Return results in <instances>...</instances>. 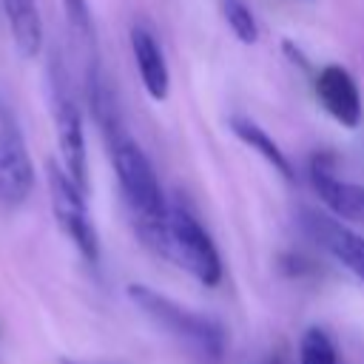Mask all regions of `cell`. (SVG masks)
<instances>
[{"label":"cell","mask_w":364,"mask_h":364,"mask_svg":"<svg viewBox=\"0 0 364 364\" xmlns=\"http://www.w3.org/2000/svg\"><path fill=\"white\" fill-rule=\"evenodd\" d=\"M230 131L236 134L239 142H245V145L253 148L267 165H273L284 179H293V165H290L287 154L282 151V145H279V142H276L259 122H253L250 117L236 114V117H230Z\"/></svg>","instance_id":"7c38bea8"},{"label":"cell","mask_w":364,"mask_h":364,"mask_svg":"<svg viewBox=\"0 0 364 364\" xmlns=\"http://www.w3.org/2000/svg\"><path fill=\"white\" fill-rule=\"evenodd\" d=\"M316 97L324 111L344 128H355L361 122V91L353 74L344 65H324L316 74Z\"/></svg>","instance_id":"9c48e42d"},{"label":"cell","mask_w":364,"mask_h":364,"mask_svg":"<svg viewBox=\"0 0 364 364\" xmlns=\"http://www.w3.org/2000/svg\"><path fill=\"white\" fill-rule=\"evenodd\" d=\"M0 3H3V14L20 57L26 60L37 57L43 48V20H40L37 0H0Z\"/></svg>","instance_id":"8fae6325"},{"label":"cell","mask_w":364,"mask_h":364,"mask_svg":"<svg viewBox=\"0 0 364 364\" xmlns=\"http://www.w3.org/2000/svg\"><path fill=\"white\" fill-rule=\"evenodd\" d=\"M299 364H338L336 341L321 327H307L299 341Z\"/></svg>","instance_id":"4fadbf2b"},{"label":"cell","mask_w":364,"mask_h":364,"mask_svg":"<svg viewBox=\"0 0 364 364\" xmlns=\"http://www.w3.org/2000/svg\"><path fill=\"white\" fill-rule=\"evenodd\" d=\"M108 148H111V165H114V173L119 182V193L134 219V228H136L139 239L154 250L171 202L165 199V191L159 185V176H156L148 154L128 136V131L108 136Z\"/></svg>","instance_id":"6da1fadb"},{"label":"cell","mask_w":364,"mask_h":364,"mask_svg":"<svg viewBox=\"0 0 364 364\" xmlns=\"http://www.w3.org/2000/svg\"><path fill=\"white\" fill-rule=\"evenodd\" d=\"M301 225L318 247H324L341 267H347L355 279L364 282V233H358V230L347 228L341 219L318 213V210H304Z\"/></svg>","instance_id":"52a82bcc"},{"label":"cell","mask_w":364,"mask_h":364,"mask_svg":"<svg viewBox=\"0 0 364 364\" xmlns=\"http://www.w3.org/2000/svg\"><path fill=\"white\" fill-rule=\"evenodd\" d=\"M154 250L173 264H179L185 273H191L196 282L213 287L222 279V259L210 239V233L202 228V222L185 208L171 202L162 233L154 245Z\"/></svg>","instance_id":"7a4b0ae2"},{"label":"cell","mask_w":364,"mask_h":364,"mask_svg":"<svg viewBox=\"0 0 364 364\" xmlns=\"http://www.w3.org/2000/svg\"><path fill=\"white\" fill-rule=\"evenodd\" d=\"M54 128H57L63 171L74 179L80 191H88V151H85L82 111L63 80H57L54 85Z\"/></svg>","instance_id":"8992f818"},{"label":"cell","mask_w":364,"mask_h":364,"mask_svg":"<svg viewBox=\"0 0 364 364\" xmlns=\"http://www.w3.org/2000/svg\"><path fill=\"white\" fill-rule=\"evenodd\" d=\"M131 51H134V63H136V71H139V80H142L148 97L165 100L171 91V71H168L165 51L159 46V40L154 37V31L145 26H134L131 28Z\"/></svg>","instance_id":"30bf717a"},{"label":"cell","mask_w":364,"mask_h":364,"mask_svg":"<svg viewBox=\"0 0 364 364\" xmlns=\"http://www.w3.org/2000/svg\"><path fill=\"white\" fill-rule=\"evenodd\" d=\"M63 11H65V20L74 31V37L91 51H94V20H91V9H88V0H63Z\"/></svg>","instance_id":"9a60e30c"},{"label":"cell","mask_w":364,"mask_h":364,"mask_svg":"<svg viewBox=\"0 0 364 364\" xmlns=\"http://www.w3.org/2000/svg\"><path fill=\"white\" fill-rule=\"evenodd\" d=\"M34 188V165L17 114L0 100V205L17 208Z\"/></svg>","instance_id":"5b68a950"},{"label":"cell","mask_w":364,"mask_h":364,"mask_svg":"<svg viewBox=\"0 0 364 364\" xmlns=\"http://www.w3.org/2000/svg\"><path fill=\"white\" fill-rule=\"evenodd\" d=\"M63 364H80V361H63Z\"/></svg>","instance_id":"2e32d148"},{"label":"cell","mask_w":364,"mask_h":364,"mask_svg":"<svg viewBox=\"0 0 364 364\" xmlns=\"http://www.w3.org/2000/svg\"><path fill=\"white\" fill-rule=\"evenodd\" d=\"M128 296L154 324H159L165 333H171L173 338H179L191 350H196V353H202L208 358H219L222 355L225 333L213 318H208V316H202V313H196V310H191V307H185V304H179V301L145 287V284H131Z\"/></svg>","instance_id":"3957f363"},{"label":"cell","mask_w":364,"mask_h":364,"mask_svg":"<svg viewBox=\"0 0 364 364\" xmlns=\"http://www.w3.org/2000/svg\"><path fill=\"white\" fill-rule=\"evenodd\" d=\"M310 182H313V191L318 193V199L327 205V210L336 219L364 225V185H355V182L336 176L333 165L324 156H313Z\"/></svg>","instance_id":"ba28073f"},{"label":"cell","mask_w":364,"mask_h":364,"mask_svg":"<svg viewBox=\"0 0 364 364\" xmlns=\"http://www.w3.org/2000/svg\"><path fill=\"white\" fill-rule=\"evenodd\" d=\"M219 9H222L225 23L230 26V31L236 34L239 43L253 46V43L259 40V23H256V14L250 11V6H247L245 0H219Z\"/></svg>","instance_id":"5bb4252c"},{"label":"cell","mask_w":364,"mask_h":364,"mask_svg":"<svg viewBox=\"0 0 364 364\" xmlns=\"http://www.w3.org/2000/svg\"><path fill=\"white\" fill-rule=\"evenodd\" d=\"M46 173H48V196H51V210H54L57 225L63 228V233L74 242V247L88 262H97L100 259V236H97L94 219L85 205V191H80L74 185V179L54 159L48 162Z\"/></svg>","instance_id":"277c9868"}]
</instances>
